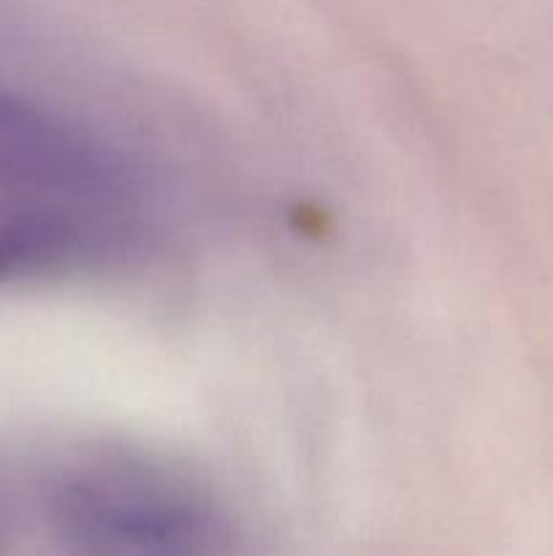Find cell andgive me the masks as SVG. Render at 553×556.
<instances>
[{"label":"cell","mask_w":553,"mask_h":556,"mask_svg":"<svg viewBox=\"0 0 553 556\" xmlns=\"http://www.w3.org/2000/svg\"><path fill=\"white\" fill-rule=\"evenodd\" d=\"M0 179L33 199L144 220L128 163L85 130L0 92Z\"/></svg>","instance_id":"7a4b0ae2"},{"label":"cell","mask_w":553,"mask_h":556,"mask_svg":"<svg viewBox=\"0 0 553 556\" xmlns=\"http://www.w3.org/2000/svg\"><path fill=\"white\" fill-rule=\"evenodd\" d=\"M49 525L70 556H247L231 508L155 459L98 454L49 492Z\"/></svg>","instance_id":"6da1fadb"}]
</instances>
